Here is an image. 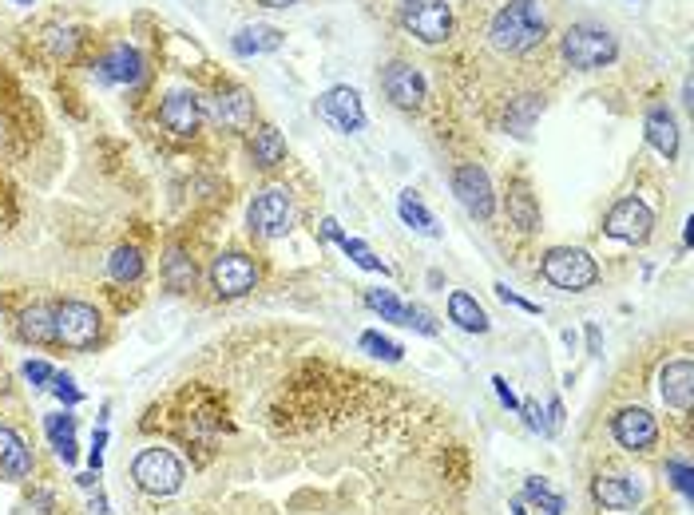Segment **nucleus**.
Instances as JSON below:
<instances>
[{"label":"nucleus","mask_w":694,"mask_h":515,"mask_svg":"<svg viewBox=\"0 0 694 515\" xmlns=\"http://www.w3.org/2000/svg\"><path fill=\"white\" fill-rule=\"evenodd\" d=\"M492 389H496V397H500V405L512 412H520V397L512 393V385L504 381V377H492Z\"/></svg>","instance_id":"a19ab883"},{"label":"nucleus","mask_w":694,"mask_h":515,"mask_svg":"<svg viewBox=\"0 0 694 515\" xmlns=\"http://www.w3.org/2000/svg\"><path fill=\"white\" fill-rule=\"evenodd\" d=\"M647 488L639 476H595L591 480V500L603 512H635L643 504Z\"/></svg>","instance_id":"f8f14e48"},{"label":"nucleus","mask_w":694,"mask_h":515,"mask_svg":"<svg viewBox=\"0 0 694 515\" xmlns=\"http://www.w3.org/2000/svg\"><path fill=\"white\" fill-rule=\"evenodd\" d=\"M231 48L238 52V56H262V52L282 48V32L270 28V24H250V28H238V36L231 40Z\"/></svg>","instance_id":"a878e982"},{"label":"nucleus","mask_w":694,"mask_h":515,"mask_svg":"<svg viewBox=\"0 0 694 515\" xmlns=\"http://www.w3.org/2000/svg\"><path fill=\"white\" fill-rule=\"evenodd\" d=\"M540 111H544V96H520V100H508V115H504V123H508L512 135L528 139V131H532V123H536Z\"/></svg>","instance_id":"cd10ccee"},{"label":"nucleus","mask_w":694,"mask_h":515,"mask_svg":"<svg viewBox=\"0 0 694 515\" xmlns=\"http://www.w3.org/2000/svg\"><path fill=\"white\" fill-rule=\"evenodd\" d=\"M453 195L461 199V206L472 218H484V222H488V218L496 214L492 179H488V171L476 167V163H461V167L453 171Z\"/></svg>","instance_id":"9b49d317"},{"label":"nucleus","mask_w":694,"mask_h":515,"mask_svg":"<svg viewBox=\"0 0 694 515\" xmlns=\"http://www.w3.org/2000/svg\"><path fill=\"white\" fill-rule=\"evenodd\" d=\"M258 4H266V8H290V4H298V0H258Z\"/></svg>","instance_id":"8fccbe9b"},{"label":"nucleus","mask_w":694,"mask_h":515,"mask_svg":"<svg viewBox=\"0 0 694 515\" xmlns=\"http://www.w3.org/2000/svg\"><path fill=\"white\" fill-rule=\"evenodd\" d=\"M24 377H28L36 389H48L52 377H56V369H52L48 361H24Z\"/></svg>","instance_id":"ea45409f"},{"label":"nucleus","mask_w":694,"mask_h":515,"mask_svg":"<svg viewBox=\"0 0 694 515\" xmlns=\"http://www.w3.org/2000/svg\"><path fill=\"white\" fill-rule=\"evenodd\" d=\"M512 515H528V504H524V500H516V504H512Z\"/></svg>","instance_id":"3c124183"},{"label":"nucleus","mask_w":694,"mask_h":515,"mask_svg":"<svg viewBox=\"0 0 694 515\" xmlns=\"http://www.w3.org/2000/svg\"><path fill=\"white\" fill-rule=\"evenodd\" d=\"M250 159H254V167H262V171H270V167H278L282 159H286V139H282V131L278 127H258L254 135H250Z\"/></svg>","instance_id":"5701e85b"},{"label":"nucleus","mask_w":694,"mask_h":515,"mask_svg":"<svg viewBox=\"0 0 694 515\" xmlns=\"http://www.w3.org/2000/svg\"><path fill=\"white\" fill-rule=\"evenodd\" d=\"M381 92L389 96L393 107L413 111V107L425 103V76H421V68H413V64H405V60H393V64L381 72Z\"/></svg>","instance_id":"ddd939ff"},{"label":"nucleus","mask_w":694,"mask_h":515,"mask_svg":"<svg viewBox=\"0 0 694 515\" xmlns=\"http://www.w3.org/2000/svg\"><path fill=\"white\" fill-rule=\"evenodd\" d=\"M48 44H52V52H56V56H72V52H76V32H72V28H56V24H52V28H48Z\"/></svg>","instance_id":"58836bf2"},{"label":"nucleus","mask_w":694,"mask_h":515,"mask_svg":"<svg viewBox=\"0 0 694 515\" xmlns=\"http://www.w3.org/2000/svg\"><path fill=\"white\" fill-rule=\"evenodd\" d=\"M131 480H135L139 492L163 500V496H175L183 488L187 468H183V460L171 448H143L135 456V464H131Z\"/></svg>","instance_id":"7ed1b4c3"},{"label":"nucleus","mask_w":694,"mask_h":515,"mask_svg":"<svg viewBox=\"0 0 694 515\" xmlns=\"http://www.w3.org/2000/svg\"><path fill=\"white\" fill-rule=\"evenodd\" d=\"M397 214H401V222H405V226H413L417 234H429V238H437V234H441L437 218L425 210V203H421L413 191H401V199H397Z\"/></svg>","instance_id":"bb28decb"},{"label":"nucleus","mask_w":694,"mask_h":515,"mask_svg":"<svg viewBox=\"0 0 694 515\" xmlns=\"http://www.w3.org/2000/svg\"><path fill=\"white\" fill-rule=\"evenodd\" d=\"M44 432H48L52 448L72 444L76 440V416L72 412H52V416H44Z\"/></svg>","instance_id":"473e14b6"},{"label":"nucleus","mask_w":694,"mask_h":515,"mask_svg":"<svg viewBox=\"0 0 694 515\" xmlns=\"http://www.w3.org/2000/svg\"><path fill=\"white\" fill-rule=\"evenodd\" d=\"M611 436L623 452H651L659 444V420L647 409L631 405V409H619L611 416Z\"/></svg>","instance_id":"9d476101"},{"label":"nucleus","mask_w":694,"mask_h":515,"mask_svg":"<svg viewBox=\"0 0 694 515\" xmlns=\"http://www.w3.org/2000/svg\"><path fill=\"white\" fill-rule=\"evenodd\" d=\"M643 131H647V143H651L667 163L679 155V123H675V115H671L667 107H651Z\"/></svg>","instance_id":"aec40b11"},{"label":"nucleus","mask_w":694,"mask_h":515,"mask_svg":"<svg viewBox=\"0 0 694 515\" xmlns=\"http://www.w3.org/2000/svg\"><path fill=\"white\" fill-rule=\"evenodd\" d=\"M104 329L100 309L88 302H60L56 306V341L64 349H92Z\"/></svg>","instance_id":"6e6552de"},{"label":"nucleus","mask_w":694,"mask_h":515,"mask_svg":"<svg viewBox=\"0 0 694 515\" xmlns=\"http://www.w3.org/2000/svg\"><path fill=\"white\" fill-rule=\"evenodd\" d=\"M560 52H564V60H568L572 68H579V72H595V68H607V64L619 56V40H615L603 24L579 20V24H568V28H564Z\"/></svg>","instance_id":"f03ea898"},{"label":"nucleus","mask_w":694,"mask_h":515,"mask_svg":"<svg viewBox=\"0 0 694 515\" xmlns=\"http://www.w3.org/2000/svg\"><path fill=\"white\" fill-rule=\"evenodd\" d=\"M258 286V266H254V258L250 254H242V250H227V254H219L215 262H211V290H215V298H242V294H250Z\"/></svg>","instance_id":"1a4fd4ad"},{"label":"nucleus","mask_w":694,"mask_h":515,"mask_svg":"<svg viewBox=\"0 0 694 515\" xmlns=\"http://www.w3.org/2000/svg\"><path fill=\"white\" fill-rule=\"evenodd\" d=\"M108 274H112V282H119V286L139 282V278H143V254H139L135 246H119V250H112Z\"/></svg>","instance_id":"c85d7f7f"},{"label":"nucleus","mask_w":694,"mask_h":515,"mask_svg":"<svg viewBox=\"0 0 694 515\" xmlns=\"http://www.w3.org/2000/svg\"><path fill=\"white\" fill-rule=\"evenodd\" d=\"M342 250H346L349 258H353V262H357V266H361V270H373V274H389V270H385V266H381V258H377V254H373V250H369V246H365V242H361V238H342Z\"/></svg>","instance_id":"72a5a7b5"},{"label":"nucleus","mask_w":694,"mask_h":515,"mask_svg":"<svg viewBox=\"0 0 694 515\" xmlns=\"http://www.w3.org/2000/svg\"><path fill=\"white\" fill-rule=\"evenodd\" d=\"M365 306L373 309V313H381V321L405 325V302H401L393 290H369V294H365Z\"/></svg>","instance_id":"2f4dec72"},{"label":"nucleus","mask_w":694,"mask_h":515,"mask_svg":"<svg viewBox=\"0 0 694 515\" xmlns=\"http://www.w3.org/2000/svg\"><path fill=\"white\" fill-rule=\"evenodd\" d=\"M0 143H4V123H0Z\"/></svg>","instance_id":"603ef678"},{"label":"nucleus","mask_w":694,"mask_h":515,"mask_svg":"<svg viewBox=\"0 0 694 515\" xmlns=\"http://www.w3.org/2000/svg\"><path fill=\"white\" fill-rule=\"evenodd\" d=\"M663 476H667V484L691 504L694 500V472H691V460L687 456H667V464H663Z\"/></svg>","instance_id":"7c9ffc66"},{"label":"nucleus","mask_w":694,"mask_h":515,"mask_svg":"<svg viewBox=\"0 0 694 515\" xmlns=\"http://www.w3.org/2000/svg\"><path fill=\"white\" fill-rule=\"evenodd\" d=\"M16 333H20V341H28V345H48V341H56V306H44V302L28 306L20 313Z\"/></svg>","instance_id":"412c9836"},{"label":"nucleus","mask_w":694,"mask_h":515,"mask_svg":"<svg viewBox=\"0 0 694 515\" xmlns=\"http://www.w3.org/2000/svg\"><path fill=\"white\" fill-rule=\"evenodd\" d=\"M246 226H250V234L262 238V242L282 238V234L294 226V199H290V191H286V187H266V191H258V195L250 199V206H246Z\"/></svg>","instance_id":"39448f33"},{"label":"nucleus","mask_w":694,"mask_h":515,"mask_svg":"<svg viewBox=\"0 0 694 515\" xmlns=\"http://www.w3.org/2000/svg\"><path fill=\"white\" fill-rule=\"evenodd\" d=\"M603 337H599V325H587V353H599Z\"/></svg>","instance_id":"a18cd8bd"},{"label":"nucleus","mask_w":694,"mask_h":515,"mask_svg":"<svg viewBox=\"0 0 694 515\" xmlns=\"http://www.w3.org/2000/svg\"><path fill=\"white\" fill-rule=\"evenodd\" d=\"M32 508H40V515H48V512H52V496H48V492H40V496L32 500Z\"/></svg>","instance_id":"de8ad7c7"},{"label":"nucleus","mask_w":694,"mask_h":515,"mask_svg":"<svg viewBox=\"0 0 694 515\" xmlns=\"http://www.w3.org/2000/svg\"><path fill=\"white\" fill-rule=\"evenodd\" d=\"M520 416H524V424H528L532 432L552 436V424H548V416L540 412V405H536V401H520Z\"/></svg>","instance_id":"4c0bfd02"},{"label":"nucleus","mask_w":694,"mask_h":515,"mask_svg":"<svg viewBox=\"0 0 694 515\" xmlns=\"http://www.w3.org/2000/svg\"><path fill=\"white\" fill-rule=\"evenodd\" d=\"M322 238H326V242H338V246H342V238H346V234H342L338 218H322Z\"/></svg>","instance_id":"37998d69"},{"label":"nucleus","mask_w":694,"mask_h":515,"mask_svg":"<svg viewBox=\"0 0 694 515\" xmlns=\"http://www.w3.org/2000/svg\"><path fill=\"white\" fill-rule=\"evenodd\" d=\"M88 468H92V472H100V468H104V452H100V448H92V452H88Z\"/></svg>","instance_id":"09e8293b"},{"label":"nucleus","mask_w":694,"mask_h":515,"mask_svg":"<svg viewBox=\"0 0 694 515\" xmlns=\"http://www.w3.org/2000/svg\"><path fill=\"white\" fill-rule=\"evenodd\" d=\"M16 4H32V0H16Z\"/></svg>","instance_id":"864d4df0"},{"label":"nucleus","mask_w":694,"mask_h":515,"mask_svg":"<svg viewBox=\"0 0 694 515\" xmlns=\"http://www.w3.org/2000/svg\"><path fill=\"white\" fill-rule=\"evenodd\" d=\"M651 226H655V214L639 195L619 199L603 218V234L615 238V242H627V246H643L651 238Z\"/></svg>","instance_id":"0eeeda50"},{"label":"nucleus","mask_w":694,"mask_h":515,"mask_svg":"<svg viewBox=\"0 0 694 515\" xmlns=\"http://www.w3.org/2000/svg\"><path fill=\"white\" fill-rule=\"evenodd\" d=\"M159 119H163V127L171 131V135H179V139H191V135H199V127H203V103L195 92H171L163 107H159Z\"/></svg>","instance_id":"dca6fc26"},{"label":"nucleus","mask_w":694,"mask_h":515,"mask_svg":"<svg viewBox=\"0 0 694 515\" xmlns=\"http://www.w3.org/2000/svg\"><path fill=\"white\" fill-rule=\"evenodd\" d=\"M508 218H512V226L524 230V234L540 230V203H536V195H532V187H528L524 179H516V183L508 187Z\"/></svg>","instance_id":"4be33fe9"},{"label":"nucleus","mask_w":694,"mask_h":515,"mask_svg":"<svg viewBox=\"0 0 694 515\" xmlns=\"http://www.w3.org/2000/svg\"><path fill=\"white\" fill-rule=\"evenodd\" d=\"M659 397L663 405L679 416L694 409V361L691 357H675L659 369Z\"/></svg>","instance_id":"4468645a"},{"label":"nucleus","mask_w":694,"mask_h":515,"mask_svg":"<svg viewBox=\"0 0 694 515\" xmlns=\"http://www.w3.org/2000/svg\"><path fill=\"white\" fill-rule=\"evenodd\" d=\"M361 349L373 353V357H381V361H401V353H405L397 341H389V337H381V333H373V329L361 333Z\"/></svg>","instance_id":"f704fd0d"},{"label":"nucleus","mask_w":694,"mask_h":515,"mask_svg":"<svg viewBox=\"0 0 694 515\" xmlns=\"http://www.w3.org/2000/svg\"><path fill=\"white\" fill-rule=\"evenodd\" d=\"M496 298H500V302H508V306H520L524 313H540V306H536V302H524V298H520V294H512L504 282H496Z\"/></svg>","instance_id":"79ce46f5"},{"label":"nucleus","mask_w":694,"mask_h":515,"mask_svg":"<svg viewBox=\"0 0 694 515\" xmlns=\"http://www.w3.org/2000/svg\"><path fill=\"white\" fill-rule=\"evenodd\" d=\"M544 36H548V20L540 0H508L504 8H496L484 32L496 56H528L532 48L544 44Z\"/></svg>","instance_id":"f257e3e1"},{"label":"nucleus","mask_w":694,"mask_h":515,"mask_svg":"<svg viewBox=\"0 0 694 515\" xmlns=\"http://www.w3.org/2000/svg\"><path fill=\"white\" fill-rule=\"evenodd\" d=\"M449 321L461 325L464 333H488V329H492L488 313L480 309V302H476L472 294H464V290H453V294H449Z\"/></svg>","instance_id":"b1692460"},{"label":"nucleus","mask_w":694,"mask_h":515,"mask_svg":"<svg viewBox=\"0 0 694 515\" xmlns=\"http://www.w3.org/2000/svg\"><path fill=\"white\" fill-rule=\"evenodd\" d=\"M211 119L227 131H246L254 123V100L246 88H223L215 100H211Z\"/></svg>","instance_id":"f3484780"},{"label":"nucleus","mask_w":694,"mask_h":515,"mask_svg":"<svg viewBox=\"0 0 694 515\" xmlns=\"http://www.w3.org/2000/svg\"><path fill=\"white\" fill-rule=\"evenodd\" d=\"M540 274L556 290H568V294H583V290H591L599 282L595 258L587 250H579V246H556V250H548L544 262H540Z\"/></svg>","instance_id":"20e7f679"},{"label":"nucleus","mask_w":694,"mask_h":515,"mask_svg":"<svg viewBox=\"0 0 694 515\" xmlns=\"http://www.w3.org/2000/svg\"><path fill=\"white\" fill-rule=\"evenodd\" d=\"M96 480H100V472H92V468H88V472H80V476H76V484H80V488H84V492H96Z\"/></svg>","instance_id":"c03bdc74"},{"label":"nucleus","mask_w":694,"mask_h":515,"mask_svg":"<svg viewBox=\"0 0 694 515\" xmlns=\"http://www.w3.org/2000/svg\"><path fill=\"white\" fill-rule=\"evenodd\" d=\"M397 20L409 36L425 44H445L453 36V4L449 0H401Z\"/></svg>","instance_id":"423d86ee"},{"label":"nucleus","mask_w":694,"mask_h":515,"mask_svg":"<svg viewBox=\"0 0 694 515\" xmlns=\"http://www.w3.org/2000/svg\"><path fill=\"white\" fill-rule=\"evenodd\" d=\"M314 111L326 119V123H334L338 131H361L365 127V107H361V96L353 92V88H330L322 100L314 103Z\"/></svg>","instance_id":"2eb2a0df"},{"label":"nucleus","mask_w":694,"mask_h":515,"mask_svg":"<svg viewBox=\"0 0 694 515\" xmlns=\"http://www.w3.org/2000/svg\"><path fill=\"white\" fill-rule=\"evenodd\" d=\"M92 512H96V515H112V504H108V496H104V492H96V496H92Z\"/></svg>","instance_id":"49530a36"},{"label":"nucleus","mask_w":694,"mask_h":515,"mask_svg":"<svg viewBox=\"0 0 694 515\" xmlns=\"http://www.w3.org/2000/svg\"><path fill=\"white\" fill-rule=\"evenodd\" d=\"M96 76L108 80V84H135V80L143 76V56H139L135 48H127V44H116V48H108V52L100 56Z\"/></svg>","instance_id":"6ab92c4d"},{"label":"nucleus","mask_w":694,"mask_h":515,"mask_svg":"<svg viewBox=\"0 0 694 515\" xmlns=\"http://www.w3.org/2000/svg\"><path fill=\"white\" fill-rule=\"evenodd\" d=\"M48 389H52V393H56V401H64V405H68V409H76V405H80V401H84V393H80V389H76V381H72V377H68V373H56V377H52V385H48Z\"/></svg>","instance_id":"c9c22d12"},{"label":"nucleus","mask_w":694,"mask_h":515,"mask_svg":"<svg viewBox=\"0 0 694 515\" xmlns=\"http://www.w3.org/2000/svg\"><path fill=\"white\" fill-rule=\"evenodd\" d=\"M195 278H199L195 258H191L183 246H171V250H167V258H163V282H167V290L187 294V290L195 286Z\"/></svg>","instance_id":"393cba45"},{"label":"nucleus","mask_w":694,"mask_h":515,"mask_svg":"<svg viewBox=\"0 0 694 515\" xmlns=\"http://www.w3.org/2000/svg\"><path fill=\"white\" fill-rule=\"evenodd\" d=\"M405 325L425 333V337H437V321H433V313L425 306H405Z\"/></svg>","instance_id":"e433bc0d"},{"label":"nucleus","mask_w":694,"mask_h":515,"mask_svg":"<svg viewBox=\"0 0 694 515\" xmlns=\"http://www.w3.org/2000/svg\"><path fill=\"white\" fill-rule=\"evenodd\" d=\"M524 504H536L540 512H548V515H564V496L544 480V476H528L524 480Z\"/></svg>","instance_id":"c756f323"},{"label":"nucleus","mask_w":694,"mask_h":515,"mask_svg":"<svg viewBox=\"0 0 694 515\" xmlns=\"http://www.w3.org/2000/svg\"><path fill=\"white\" fill-rule=\"evenodd\" d=\"M0 476L4 480H28L32 476V448L8 424H0Z\"/></svg>","instance_id":"a211bd4d"}]
</instances>
